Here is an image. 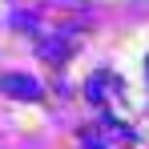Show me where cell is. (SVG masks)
<instances>
[{"mask_svg":"<svg viewBox=\"0 0 149 149\" xmlns=\"http://www.w3.org/2000/svg\"><path fill=\"white\" fill-rule=\"evenodd\" d=\"M69 52H73V45H61V32L52 36V40H40V56H49V61H69Z\"/></svg>","mask_w":149,"mask_h":149,"instance_id":"obj_2","label":"cell"},{"mask_svg":"<svg viewBox=\"0 0 149 149\" xmlns=\"http://www.w3.org/2000/svg\"><path fill=\"white\" fill-rule=\"evenodd\" d=\"M0 93L4 97H16V101H36L40 97V85L24 73H4L0 77Z\"/></svg>","mask_w":149,"mask_h":149,"instance_id":"obj_1","label":"cell"}]
</instances>
